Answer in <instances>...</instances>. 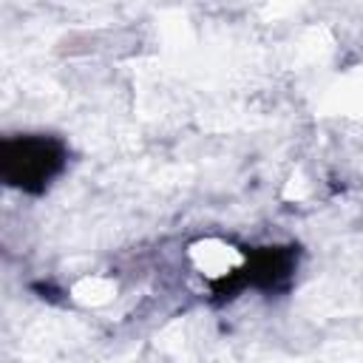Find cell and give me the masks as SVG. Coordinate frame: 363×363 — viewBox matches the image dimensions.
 <instances>
[{
  "label": "cell",
  "mask_w": 363,
  "mask_h": 363,
  "mask_svg": "<svg viewBox=\"0 0 363 363\" xmlns=\"http://www.w3.org/2000/svg\"><path fill=\"white\" fill-rule=\"evenodd\" d=\"M190 255H193L196 267H199L204 275H210V278L227 275V272H233V269L241 264L238 252H235L233 247L221 244V241H201V244H196V247L190 250Z\"/></svg>",
  "instance_id": "1"
}]
</instances>
